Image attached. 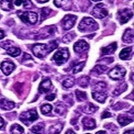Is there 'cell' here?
Listing matches in <instances>:
<instances>
[{
  "label": "cell",
  "mask_w": 134,
  "mask_h": 134,
  "mask_svg": "<svg viewBox=\"0 0 134 134\" xmlns=\"http://www.w3.org/2000/svg\"><path fill=\"white\" fill-rule=\"evenodd\" d=\"M57 44L55 41H52L49 45L45 44H38L34 45L32 48V52L38 58L44 57L47 54L53 51L57 48Z\"/></svg>",
  "instance_id": "6da1fadb"
},
{
  "label": "cell",
  "mask_w": 134,
  "mask_h": 134,
  "mask_svg": "<svg viewBox=\"0 0 134 134\" xmlns=\"http://www.w3.org/2000/svg\"><path fill=\"white\" fill-rule=\"evenodd\" d=\"M106 87L107 85L105 82H100L97 83L94 86V92L92 93L93 98L99 103H104L107 97V91L105 90Z\"/></svg>",
  "instance_id": "7a4b0ae2"
},
{
  "label": "cell",
  "mask_w": 134,
  "mask_h": 134,
  "mask_svg": "<svg viewBox=\"0 0 134 134\" xmlns=\"http://www.w3.org/2000/svg\"><path fill=\"white\" fill-rule=\"evenodd\" d=\"M80 31L83 32H92L98 29V25L94 19L90 17H84L78 26Z\"/></svg>",
  "instance_id": "3957f363"
},
{
  "label": "cell",
  "mask_w": 134,
  "mask_h": 134,
  "mask_svg": "<svg viewBox=\"0 0 134 134\" xmlns=\"http://www.w3.org/2000/svg\"><path fill=\"white\" fill-rule=\"evenodd\" d=\"M19 118L21 122L28 126L38 119V114L36 110H30L21 113Z\"/></svg>",
  "instance_id": "277c9868"
},
{
  "label": "cell",
  "mask_w": 134,
  "mask_h": 134,
  "mask_svg": "<svg viewBox=\"0 0 134 134\" xmlns=\"http://www.w3.org/2000/svg\"><path fill=\"white\" fill-rule=\"evenodd\" d=\"M69 57V53L68 48H62L54 54L53 59L59 65L66 63Z\"/></svg>",
  "instance_id": "5b68a950"
},
{
  "label": "cell",
  "mask_w": 134,
  "mask_h": 134,
  "mask_svg": "<svg viewBox=\"0 0 134 134\" xmlns=\"http://www.w3.org/2000/svg\"><path fill=\"white\" fill-rule=\"evenodd\" d=\"M18 16L21 21L27 24L34 25L38 20V15L35 12H25Z\"/></svg>",
  "instance_id": "8992f818"
},
{
  "label": "cell",
  "mask_w": 134,
  "mask_h": 134,
  "mask_svg": "<svg viewBox=\"0 0 134 134\" xmlns=\"http://www.w3.org/2000/svg\"><path fill=\"white\" fill-rule=\"evenodd\" d=\"M77 17L75 15L68 14L64 17L62 20V26L66 31L70 29L75 25Z\"/></svg>",
  "instance_id": "52a82bcc"
},
{
  "label": "cell",
  "mask_w": 134,
  "mask_h": 134,
  "mask_svg": "<svg viewBox=\"0 0 134 134\" xmlns=\"http://www.w3.org/2000/svg\"><path fill=\"white\" fill-rule=\"evenodd\" d=\"M92 14L97 19H103L106 17L108 12L103 4H98L95 6L92 11Z\"/></svg>",
  "instance_id": "ba28073f"
},
{
  "label": "cell",
  "mask_w": 134,
  "mask_h": 134,
  "mask_svg": "<svg viewBox=\"0 0 134 134\" xmlns=\"http://www.w3.org/2000/svg\"><path fill=\"white\" fill-rule=\"evenodd\" d=\"M125 74H126L125 69L121 66H117L110 71L109 76L110 78L113 80H120L125 76Z\"/></svg>",
  "instance_id": "9c48e42d"
},
{
  "label": "cell",
  "mask_w": 134,
  "mask_h": 134,
  "mask_svg": "<svg viewBox=\"0 0 134 134\" xmlns=\"http://www.w3.org/2000/svg\"><path fill=\"white\" fill-rule=\"evenodd\" d=\"M118 20L120 24H125L127 23L128 20L133 16V13L131 10L128 8L120 10L118 12Z\"/></svg>",
  "instance_id": "30bf717a"
},
{
  "label": "cell",
  "mask_w": 134,
  "mask_h": 134,
  "mask_svg": "<svg viewBox=\"0 0 134 134\" xmlns=\"http://www.w3.org/2000/svg\"><path fill=\"white\" fill-rule=\"evenodd\" d=\"M56 28L54 26H48L44 27L43 29L41 30L39 34L38 38L39 39H45L46 38H48V36H51L52 35L54 34Z\"/></svg>",
  "instance_id": "8fae6325"
},
{
  "label": "cell",
  "mask_w": 134,
  "mask_h": 134,
  "mask_svg": "<svg viewBox=\"0 0 134 134\" xmlns=\"http://www.w3.org/2000/svg\"><path fill=\"white\" fill-rule=\"evenodd\" d=\"M74 51L77 53H82L89 49V45L85 41L79 40L73 46Z\"/></svg>",
  "instance_id": "7c38bea8"
},
{
  "label": "cell",
  "mask_w": 134,
  "mask_h": 134,
  "mask_svg": "<svg viewBox=\"0 0 134 134\" xmlns=\"http://www.w3.org/2000/svg\"><path fill=\"white\" fill-rule=\"evenodd\" d=\"M1 69L5 75H9L15 69V65L11 62H4L1 64Z\"/></svg>",
  "instance_id": "4fadbf2b"
},
{
  "label": "cell",
  "mask_w": 134,
  "mask_h": 134,
  "mask_svg": "<svg viewBox=\"0 0 134 134\" xmlns=\"http://www.w3.org/2000/svg\"><path fill=\"white\" fill-rule=\"evenodd\" d=\"M52 89V83L49 79H46L42 81L38 88L39 92L41 94L49 92Z\"/></svg>",
  "instance_id": "5bb4252c"
},
{
  "label": "cell",
  "mask_w": 134,
  "mask_h": 134,
  "mask_svg": "<svg viewBox=\"0 0 134 134\" xmlns=\"http://www.w3.org/2000/svg\"><path fill=\"white\" fill-rule=\"evenodd\" d=\"M82 123L86 129H93L96 127V121L90 118H84Z\"/></svg>",
  "instance_id": "9a60e30c"
},
{
  "label": "cell",
  "mask_w": 134,
  "mask_h": 134,
  "mask_svg": "<svg viewBox=\"0 0 134 134\" xmlns=\"http://www.w3.org/2000/svg\"><path fill=\"white\" fill-rule=\"evenodd\" d=\"M15 106V104L13 101H8L5 99L0 100V108L3 110H10L13 109Z\"/></svg>",
  "instance_id": "2e32d148"
},
{
  "label": "cell",
  "mask_w": 134,
  "mask_h": 134,
  "mask_svg": "<svg viewBox=\"0 0 134 134\" xmlns=\"http://www.w3.org/2000/svg\"><path fill=\"white\" fill-rule=\"evenodd\" d=\"M123 41L127 44L133 42V31L131 29H127L125 32L123 36Z\"/></svg>",
  "instance_id": "e0dca14e"
},
{
  "label": "cell",
  "mask_w": 134,
  "mask_h": 134,
  "mask_svg": "<svg viewBox=\"0 0 134 134\" xmlns=\"http://www.w3.org/2000/svg\"><path fill=\"white\" fill-rule=\"evenodd\" d=\"M98 107H97L96 105H95L92 103H88L86 104V105L82 108V110L83 113L86 114H91L92 113H94L97 110H98Z\"/></svg>",
  "instance_id": "ac0fdd59"
},
{
  "label": "cell",
  "mask_w": 134,
  "mask_h": 134,
  "mask_svg": "<svg viewBox=\"0 0 134 134\" xmlns=\"http://www.w3.org/2000/svg\"><path fill=\"white\" fill-rule=\"evenodd\" d=\"M116 48H117V44H116V42H114L109 45V46L104 47L101 49V52H102L103 55L110 54L113 53L116 51Z\"/></svg>",
  "instance_id": "d6986e66"
},
{
  "label": "cell",
  "mask_w": 134,
  "mask_h": 134,
  "mask_svg": "<svg viewBox=\"0 0 134 134\" xmlns=\"http://www.w3.org/2000/svg\"><path fill=\"white\" fill-rule=\"evenodd\" d=\"M13 0H1L0 1V8L4 11H10L13 8Z\"/></svg>",
  "instance_id": "ffe728a7"
},
{
  "label": "cell",
  "mask_w": 134,
  "mask_h": 134,
  "mask_svg": "<svg viewBox=\"0 0 134 134\" xmlns=\"http://www.w3.org/2000/svg\"><path fill=\"white\" fill-rule=\"evenodd\" d=\"M118 121L122 126H126L130 123L133 122V119L132 118H129L125 114H120L118 116Z\"/></svg>",
  "instance_id": "44dd1931"
},
{
  "label": "cell",
  "mask_w": 134,
  "mask_h": 134,
  "mask_svg": "<svg viewBox=\"0 0 134 134\" xmlns=\"http://www.w3.org/2000/svg\"><path fill=\"white\" fill-rule=\"evenodd\" d=\"M132 50V47H127L123 49L119 54V57L122 60H127L130 57L131 51Z\"/></svg>",
  "instance_id": "7402d4cb"
},
{
  "label": "cell",
  "mask_w": 134,
  "mask_h": 134,
  "mask_svg": "<svg viewBox=\"0 0 134 134\" xmlns=\"http://www.w3.org/2000/svg\"><path fill=\"white\" fill-rule=\"evenodd\" d=\"M63 127V125L60 123L53 125L51 126L49 129V134H59L60 132L62 131Z\"/></svg>",
  "instance_id": "603a6c76"
},
{
  "label": "cell",
  "mask_w": 134,
  "mask_h": 134,
  "mask_svg": "<svg viewBox=\"0 0 134 134\" xmlns=\"http://www.w3.org/2000/svg\"><path fill=\"white\" fill-rule=\"evenodd\" d=\"M44 124L43 123H40L32 127L31 131L35 134H42L44 132Z\"/></svg>",
  "instance_id": "cb8c5ba5"
},
{
  "label": "cell",
  "mask_w": 134,
  "mask_h": 134,
  "mask_svg": "<svg viewBox=\"0 0 134 134\" xmlns=\"http://www.w3.org/2000/svg\"><path fill=\"white\" fill-rule=\"evenodd\" d=\"M23 131H24V129L23 127L17 124L12 125V126L10 127L11 134H21Z\"/></svg>",
  "instance_id": "d4e9b609"
},
{
  "label": "cell",
  "mask_w": 134,
  "mask_h": 134,
  "mask_svg": "<svg viewBox=\"0 0 134 134\" xmlns=\"http://www.w3.org/2000/svg\"><path fill=\"white\" fill-rule=\"evenodd\" d=\"M21 50L20 48H17V47H11L7 48V54L10 55L12 57H17L20 54Z\"/></svg>",
  "instance_id": "484cf974"
},
{
  "label": "cell",
  "mask_w": 134,
  "mask_h": 134,
  "mask_svg": "<svg viewBox=\"0 0 134 134\" xmlns=\"http://www.w3.org/2000/svg\"><path fill=\"white\" fill-rule=\"evenodd\" d=\"M90 78L88 76H82L78 79L77 83L78 85L82 88L87 87L90 83Z\"/></svg>",
  "instance_id": "4316f807"
},
{
  "label": "cell",
  "mask_w": 134,
  "mask_h": 134,
  "mask_svg": "<svg viewBox=\"0 0 134 134\" xmlns=\"http://www.w3.org/2000/svg\"><path fill=\"white\" fill-rule=\"evenodd\" d=\"M107 69V67L103 65H97L92 69V72L97 75H101Z\"/></svg>",
  "instance_id": "83f0119b"
},
{
  "label": "cell",
  "mask_w": 134,
  "mask_h": 134,
  "mask_svg": "<svg viewBox=\"0 0 134 134\" xmlns=\"http://www.w3.org/2000/svg\"><path fill=\"white\" fill-rule=\"evenodd\" d=\"M75 94L77 100L79 101H83L87 99V96H86L85 92L77 90L75 91Z\"/></svg>",
  "instance_id": "f1b7e54d"
},
{
  "label": "cell",
  "mask_w": 134,
  "mask_h": 134,
  "mask_svg": "<svg viewBox=\"0 0 134 134\" xmlns=\"http://www.w3.org/2000/svg\"><path fill=\"white\" fill-rule=\"evenodd\" d=\"M75 79L73 77H69L63 82V86L66 88H69L74 85Z\"/></svg>",
  "instance_id": "f546056e"
},
{
  "label": "cell",
  "mask_w": 134,
  "mask_h": 134,
  "mask_svg": "<svg viewBox=\"0 0 134 134\" xmlns=\"http://www.w3.org/2000/svg\"><path fill=\"white\" fill-rule=\"evenodd\" d=\"M127 88V85L126 83H123L121 85H119L118 87L116 88V89L114 90L113 92V94L115 95V96H118V95H120L121 93H122L125 90H126Z\"/></svg>",
  "instance_id": "4dcf8cb0"
},
{
  "label": "cell",
  "mask_w": 134,
  "mask_h": 134,
  "mask_svg": "<svg viewBox=\"0 0 134 134\" xmlns=\"http://www.w3.org/2000/svg\"><path fill=\"white\" fill-rule=\"evenodd\" d=\"M85 65V62H82L81 63H79L78 64H77L76 65L74 66V68L73 69V73L75 74V73H77L82 70L84 66Z\"/></svg>",
  "instance_id": "1f68e13d"
},
{
  "label": "cell",
  "mask_w": 134,
  "mask_h": 134,
  "mask_svg": "<svg viewBox=\"0 0 134 134\" xmlns=\"http://www.w3.org/2000/svg\"><path fill=\"white\" fill-rule=\"evenodd\" d=\"M53 107L50 104H44L41 107V111L43 114H47L51 111Z\"/></svg>",
  "instance_id": "d6a6232c"
},
{
  "label": "cell",
  "mask_w": 134,
  "mask_h": 134,
  "mask_svg": "<svg viewBox=\"0 0 134 134\" xmlns=\"http://www.w3.org/2000/svg\"><path fill=\"white\" fill-rule=\"evenodd\" d=\"M66 111V107L63 104H58L56 105L55 112L56 113L59 114V115H63Z\"/></svg>",
  "instance_id": "836d02e7"
},
{
  "label": "cell",
  "mask_w": 134,
  "mask_h": 134,
  "mask_svg": "<svg viewBox=\"0 0 134 134\" xmlns=\"http://www.w3.org/2000/svg\"><path fill=\"white\" fill-rule=\"evenodd\" d=\"M75 36V35L74 34V33H69L63 38V42L64 43L70 42L74 39Z\"/></svg>",
  "instance_id": "e575fe53"
},
{
  "label": "cell",
  "mask_w": 134,
  "mask_h": 134,
  "mask_svg": "<svg viewBox=\"0 0 134 134\" xmlns=\"http://www.w3.org/2000/svg\"><path fill=\"white\" fill-rule=\"evenodd\" d=\"M69 1V0H54V3L57 7H62L66 5L68 3Z\"/></svg>",
  "instance_id": "d590c367"
},
{
  "label": "cell",
  "mask_w": 134,
  "mask_h": 134,
  "mask_svg": "<svg viewBox=\"0 0 134 134\" xmlns=\"http://www.w3.org/2000/svg\"><path fill=\"white\" fill-rule=\"evenodd\" d=\"M51 10L50 9H48L47 8H44L42 10V13H41V19L42 20H44L45 18H46L47 16L50 13Z\"/></svg>",
  "instance_id": "8d00e7d4"
},
{
  "label": "cell",
  "mask_w": 134,
  "mask_h": 134,
  "mask_svg": "<svg viewBox=\"0 0 134 134\" xmlns=\"http://www.w3.org/2000/svg\"><path fill=\"white\" fill-rule=\"evenodd\" d=\"M23 6L25 8H31L33 6V4L31 0H23Z\"/></svg>",
  "instance_id": "74e56055"
},
{
  "label": "cell",
  "mask_w": 134,
  "mask_h": 134,
  "mask_svg": "<svg viewBox=\"0 0 134 134\" xmlns=\"http://www.w3.org/2000/svg\"><path fill=\"white\" fill-rule=\"evenodd\" d=\"M111 116H112V114L111 113H110V112H108V111H105L104 112L103 114H102L101 119H105L107 118L111 117Z\"/></svg>",
  "instance_id": "f35d334b"
},
{
  "label": "cell",
  "mask_w": 134,
  "mask_h": 134,
  "mask_svg": "<svg viewBox=\"0 0 134 134\" xmlns=\"http://www.w3.org/2000/svg\"><path fill=\"white\" fill-rule=\"evenodd\" d=\"M55 98V95L54 94H49L48 96L45 97V99L48 101H53Z\"/></svg>",
  "instance_id": "ab89813d"
},
{
  "label": "cell",
  "mask_w": 134,
  "mask_h": 134,
  "mask_svg": "<svg viewBox=\"0 0 134 134\" xmlns=\"http://www.w3.org/2000/svg\"><path fill=\"white\" fill-rule=\"evenodd\" d=\"M23 0H16L14 2L15 5H16L17 6H20L21 4H23Z\"/></svg>",
  "instance_id": "60d3db41"
},
{
  "label": "cell",
  "mask_w": 134,
  "mask_h": 134,
  "mask_svg": "<svg viewBox=\"0 0 134 134\" xmlns=\"http://www.w3.org/2000/svg\"><path fill=\"white\" fill-rule=\"evenodd\" d=\"M25 55H26V56H25V55H23V59H24V60H26V59H32L31 56L30 55L27 54H26V53H25Z\"/></svg>",
  "instance_id": "b9f144b4"
},
{
  "label": "cell",
  "mask_w": 134,
  "mask_h": 134,
  "mask_svg": "<svg viewBox=\"0 0 134 134\" xmlns=\"http://www.w3.org/2000/svg\"><path fill=\"white\" fill-rule=\"evenodd\" d=\"M4 121L3 120V119L0 117V129L4 126Z\"/></svg>",
  "instance_id": "7bdbcfd3"
},
{
  "label": "cell",
  "mask_w": 134,
  "mask_h": 134,
  "mask_svg": "<svg viewBox=\"0 0 134 134\" xmlns=\"http://www.w3.org/2000/svg\"><path fill=\"white\" fill-rule=\"evenodd\" d=\"M4 32L3 31H1V30H0V40H1V39H3L4 37Z\"/></svg>",
  "instance_id": "ee69618b"
},
{
  "label": "cell",
  "mask_w": 134,
  "mask_h": 134,
  "mask_svg": "<svg viewBox=\"0 0 134 134\" xmlns=\"http://www.w3.org/2000/svg\"><path fill=\"white\" fill-rule=\"evenodd\" d=\"M65 134H76V133L72 130H71V129H69V130L67 131Z\"/></svg>",
  "instance_id": "f6af8a7d"
},
{
  "label": "cell",
  "mask_w": 134,
  "mask_h": 134,
  "mask_svg": "<svg viewBox=\"0 0 134 134\" xmlns=\"http://www.w3.org/2000/svg\"><path fill=\"white\" fill-rule=\"evenodd\" d=\"M48 1L49 0H36V1L40 3H47V2H48Z\"/></svg>",
  "instance_id": "bcb514c9"
},
{
  "label": "cell",
  "mask_w": 134,
  "mask_h": 134,
  "mask_svg": "<svg viewBox=\"0 0 134 134\" xmlns=\"http://www.w3.org/2000/svg\"><path fill=\"white\" fill-rule=\"evenodd\" d=\"M96 134H107V132L104 131H100L97 132Z\"/></svg>",
  "instance_id": "7dc6e473"
},
{
  "label": "cell",
  "mask_w": 134,
  "mask_h": 134,
  "mask_svg": "<svg viewBox=\"0 0 134 134\" xmlns=\"http://www.w3.org/2000/svg\"><path fill=\"white\" fill-rule=\"evenodd\" d=\"M124 134H133V130H129L128 131L125 132Z\"/></svg>",
  "instance_id": "c3c4849f"
},
{
  "label": "cell",
  "mask_w": 134,
  "mask_h": 134,
  "mask_svg": "<svg viewBox=\"0 0 134 134\" xmlns=\"http://www.w3.org/2000/svg\"><path fill=\"white\" fill-rule=\"evenodd\" d=\"M94 1H100V0H92Z\"/></svg>",
  "instance_id": "681fc988"
},
{
  "label": "cell",
  "mask_w": 134,
  "mask_h": 134,
  "mask_svg": "<svg viewBox=\"0 0 134 134\" xmlns=\"http://www.w3.org/2000/svg\"><path fill=\"white\" fill-rule=\"evenodd\" d=\"M86 134H90V133H86Z\"/></svg>",
  "instance_id": "f907efd6"
}]
</instances>
